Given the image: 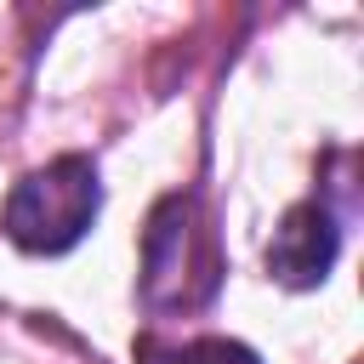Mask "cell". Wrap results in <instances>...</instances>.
<instances>
[{
	"label": "cell",
	"mask_w": 364,
	"mask_h": 364,
	"mask_svg": "<svg viewBox=\"0 0 364 364\" xmlns=\"http://www.w3.org/2000/svg\"><path fill=\"white\" fill-rule=\"evenodd\" d=\"M336 256H341V210L324 193H313L284 210L262 262H267V279H279L284 290H313L330 279Z\"/></svg>",
	"instance_id": "3"
},
{
	"label": "cell",
	"mask_w": 364,
	"mask_h": 364,
	"mask_svg": "<svg viewBox=\"0 0 364 364\" xmlns=\"http://www.w3.org/2000/svg\"><path fill=\"white\" fill-rule=\"evenodd\" d=\"M222 284V256L199 193H165L142 233V301L154 313H188Z\"/></svg>",
	"instance_id": "2"
},
{
	"label": "cell",
	"mask_w": 364,
	"mask_h": 364,
	"mask_svg": "<svg viewBox=\"0 0 364 364\" xmlns=\"http://www.w3.org/2000/svg\"><path fill=\"white\" fill-rule=\"evenodd\" d=\"M102 210V176H97V159L91 154H57L46 165H34L11 193H6V210H0V228L17 250L28 256H63L74 250L91 222Z\"/></svg>",
	"instance_id": "1"
},
{
	"label": "cell",
	"mask_w": 364,
	"mask_h": 364,
	"mask_svg": "<svg viewBox=\"0 0 364 364\" xmlns=\"http://www.w3.org/2000/svg\"><path fill=\"white\" fill-rule=\"evenodd\" d=\"M171 364H262L245 341H233V336H199V341H188Z\"/></svg>",
	"instance_id": "4"
}]
</instances>
